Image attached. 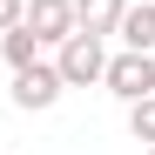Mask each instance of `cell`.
<instances>
[{
    "label": "cell",
    "mask_w": 155,
    "mask_h": 155,
    "mask_svg": "<svg viewBox=\"0 0 155 155\" xmlns=\"http://www.w3.org/2000/svg\"><path fill=\"white\" fill-rule=\"evenodd\" d=\"M101 68H108V41H101V34H81V27H74V34L61 41V54H54L61 88H88V81H101Z\"/></svg>",
    "instance_id": "cell-1"
},
{
    "label": "cell",
    "mask_w": 155,
    "mask_h": 155,
    "mask_svg": "<svg viewBox=\"0 0 155 155\" xmlns=\"http://www.w3.org/2000/svg\"><path fill=\"white\" fill-rule=\"evenodd\" d=\"M20 7H27V0H0V34H7V27H20Z\"/></svg>",
    "instance_id": "cell-9"
},
{
    "label": "cell",
    "mask_w": 155,
    "mask_h": 155,
    "mask_svg": "<svg viewBox=\"0 0 155 155\" xmlns=\"http://www.w3.org/2000/svg\"><path fill=\"white\" fill-rule=\"evenodd\" d=\"M148 155H155V142H148Z\"/></svg>",
    "instance_id": "cell-10"
},
{
    "label": "cell",
    "mask_w": 155,
    "mask_h": 155,
    "mask_svg": "<svg viewBox=\"0 0 155 155\" xmlns=\"http://www.w3.org/2000/svg\"><path fill=\"white\" fill-rule=\"evenodd\" d=\"M115 34H121V47H135V54H155V0H142V7L128 0Z\"/></svg>",
    "instance_id": "cell-5"
},
{
    "label": "cell",
    "mask_w": 155,
    "mask_h": 155,
    "mask_svg": "<svg viewBox=\"0 0 155 155\" xmlns=\"http://www.w3.org/2000/svg\"><path fill=\"white\" fill-rule=\"evenodd\" d=\"M20 27H27L41 47H61L74 34V0H27V7H20Z\"/></svg>",
    "instance_id": "cell-3"
},
{
    "label": "cell",
    "mask_w": 155,
    "mask_h": 155,
    "mask_svg": "<svg viewBox=\"0 0 155 155\" xmlns=\"http://www.w3.org/2000/svg\"><path fill=\"white\" fill-rule=\"evenodd\" d=\"M101 88H108L115 101H142V94H155V54H135V47L108 54V68H101Z\"/></svg>",
    "instance_id": "cell-2"
},
{
    "label": "cell",
    "mask_w": 155,
    "mask_h": 155,
    "mask_svg": "<svg viewBox=\"0 0 155 155\" xmlns=\"http://www.w3.org/2000/svg\"><path fill=\"white\" fill-rule=\"evenodd\" d=\"M0 54H7V68H34L41 61V41L27 27H7V34H0Z\"/></svg>",
    "instance_id": "cell-7"
},
{
    "label": "cell",
    "mask_w": 155,
    "mask_h": 155,
    "mask_svg": "<svg viewBox=\"0 0 155 155\" xmlns=\"http://www.w3.org/2000/svg\"><path fill=\"white\" fill-rule=\"evenodd\" d=\"M61 101V74H54V61H34V68H14V108H27V115H41V108H54Z\"/></svg>",
    "instance_id": "cell-4"
},
{
    "label": "cell",
    "mask_w": 155,
    "mask_h": 155,
    "mask_svg": "<svg viewBox=\"0 0 155 155\" xmlns=\"http://www.w3.org/2000/svg\"><path fill=\"white\" fill-rule=\"evenodd\" d=\"M121 7H128V0H74V27L108 41V34L121 27Z\"/></svg>",
    "instance_id": "cell-6"
},
{
    "label": "cell",
    "mask_w": 155,
    "mask_h": 155,
    "mask_svg": "<svg viewBox=\"0 0 155 155\" xmlns=\"http://www.w3.org/2000/svg\"><path fill=\"white\" fill-rule=\"evenodd\" d=\"M128 135H135V142H155V94L128 101Z\"/></svg>",
    "instance_id": "cell-8"
}]
</instances>
